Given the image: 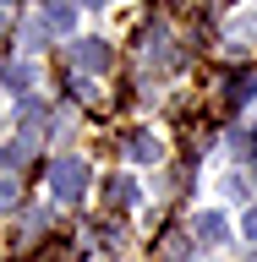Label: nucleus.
<instances>
[{
    "mask_svg": "<svg viewBox=\"0 0 257 262\" xmlns=\"http://www.w3.org/2000/svg\"><path fill=\"white\" fill-rule=\"evenodd\" d=\"M49 186H55V196L77 202V196L88 191V164H82V159H55V164H49Z\"/></svg>",
    "mask_w": 257,
    "mask_h": 262,
    "instance_id": "f257e3e1",
    "label": "nucleus"
},
{
    "mask_svg": "<svg viewBox=\"0 0 257 262\" xmlns=\"http://www.w3.org/2000/svg\"><path fill=\"white\" fill-rule=\"evenodd\" d=\"M71 55H77V66H82V71H104V66L115 60V55H110V44H104V38H82V44L71 49Z\"/></svg>",
    "mask_w": 257,
    "mask_h": 262,
    "instance_id": "f03ea898",
    "label": "nucleus"
},
{
    "mask_svg": "<svg viewBox=\"0 0 257 262\" xmlns=\"http://www.w3.org/2000/svg\"><path fill=\"white\" fill-rule=\"evenodd\" d=\"M252 44H257V16H241V22H230L225 49H252Z\"/></svg>",
    "mask_w": 257,
    "mask_h": 262,
    "instance_id": "7ed1b4c3",
    "label": "nucleus"
},
{
    "mask_svg": "<svg viewBox=\"0 0 257 262\" xmlns=\"http://www.w3.org/2000/svg\"><path fill=\"white\" fill-rule=\"evenodd\" d=\"M197 241L203 246H225V213H197Z\"/></svg>",
    "mask_w": 257,
    "mask_h": 262,
    "instance_id": "20e7f679",
    "label": "nucleus"
},
{
    "mask_svg": "<svg viewBox=\"0 0 257 262\" xmlns=\"http://www.w3.org/2000/svg\"><path fill=\"white\" fill-rule=\"evenodd\" d=\"M71 22H77V11H71L66 0H44V28H55V33H71Z\"/></svg>",
    "mask_w": 257,
    "mask_h": 262,
    "instance_id": "39448f33",
    "label": "nucleus"
},
{
    "mask_svg": "<svg viewBox=\"0 0 257 262\" xmlns=\"http://www.w3.org/2000/svg\"><path fill=\"white\" fill-rule=\"evenodd\" d=\"M126 159L153 164V159H159V142H153V137H143V131H131V137H126Z\"/></svg>",
    "mask_w": 257,
    "mask_h": 262,
    "instance_id": "423d86ee",
    "label": "nucleus"
},
{
    "mask_svg": "<svg viewBox=\"0 0 257 262\" xmlns=\"http://www.w3.org/2000/svg\"><path fill=\"white\" fill-rule=\"evenodd\" d=\"M0 159H6V169H22V164L33 159V137H22V142H11L6 153H0Z\"/></svg>",
    "mask_w": 257,
    "mask_h": 262,
    "instance_id": "0eeeda50",
    "label": "nucleus"
},
{
    "mask_svg": "<svg viewBox=\"0 0 257 262\" xmlns=\"http://www.w3.org/2000/svg\"><path fill=\"white\" fill-rule=\"evenodd\" d=\"M131 196H137V180H131V175H121V180H110V202H115V208H126Z\"/></svg>",
    "mask_w": 257,
    "mask_h": 262,
    "instance_id": "6e6552de",
    "label": "nucleus"
},
{
    "mask_svg": "<svg viewBox=\"0 0 257 262\" xmlns=\"http://www.w3.org/2000/svg\"><path fill=\"white\" fill-rule=\"evenodd\" d=\"M49 224V213L44 208H28V213H22V224H16V229H22V235H38V229H44Z\"/></svg>",
    "mask_w": 257,
    "mask_h": 262,
    "instance_id": "1a4fd4ad",
    "label": "nucleus"
},
{
    "mask_svg": "<svg viewBox=\"0 0 257 262\" xmlns=\"http://www.w3.org/2000/svg\"><path fill=\"white\" fill-rule=\"evenodd\" d=\"M16 196H22V186H16L11 175H0V213H6V208H16Z\"/></svg>",
    "mask_w": 257,
    "mask_h": 262,
    "instance_id": "9d476101",
    "label": "nucleus"
},
{
    "mask_svg": "<svg viewBox=\"0 0 257 262\" xmlns=\"http://www.w3.org/2000/svg\"><path fill=\"white\" fill-rule=\"evenodd\" d=\"M33 262H77V251H71V246H44Z\"/></svg>",
    "mask_w": 257,
    "mask_h": 262,
    "instance_id": "9b49d317",
    "label": "nucleus"
},
{
    "mask_svg": "<svg viewBox=\"0 0 257 262\" xmlns=\"http://www.w3.org/2000/svg\"><path fill=\"white\" fill-rule=\"evenodd\" d=\"M6 82H11L16 93H22V88L33 82V66H6Z\"/></svg>",
    "mask_w": 257,
    "mask_h": 262,
    "instance_id": "f8f14e48",
    "label": "nucleus"
},
{
    "mask_svg": "<svg viewBox=\"0 0 257 262\" xmlns=\"http://www.w3.org/2000/svg\"><path fill=\"white\" fill-rule=\"evenodd\" d=\"M164 262H186V241L170 235V241H164Z\"/></svg>",
    "mask_w": 257,
    "mask_h": 262,
    "instance_id": "ddd939ff",
    "label": "nucleus"
},
{
    "mask_svg": "<svg viewBox=\"0 0 257 262\" xmlns=\"http://www.w3.org/2000/svg\"><path fill=\"white\" fill-rule=\"evenodd\" d=\"M246 241H257V208L246 213Z\"/></svg>",
    "mask_w": 257,
    "mask_h": 262,
    "instance_id": "4468645a",
    "label": "nucleus"
},
{
    "mask_svg": "<svg viewBox=\"0 0 257 262\" xmlns=\"http://www.w3.org/2000/svg\"><path fill=\"white\" fill-rule=\"evenodd\" d=\"M0 33H6V11H0Z\"/></svg>",
    "mask_w": 257,
    "mask_h": 262,
    "instance_id": "2eb2a0df",
    "label": "nucleus"
},
{
    "mask_svg": "<svg viewBox=\"0 0 257 262\" xmlns=\"http://www.w3.org/2000/svg\"><path fill=\"white\" fill-rule=\"evenodd\" d=\"M88 6H104V0H88Z\"/></svg>",
    "mask_w": 257,
    "mask_h": 262,
    "instance_id": "dca6fc26",
    "label": "nucleus"
},
{
    "mask_svg": "<svg viewBox=\"0 0 257 262\" xmlns=\"http://www.w3.org/2000/svg\"><path fill=\"white\" fill-rule=\"evenodd\" d=\"M0 6H11V0H0Z\"/></svg>",
    "mask_w": 257,
    "mask_h": 262,
    "instance_id": "f3484780",
    "label": "nucleus"
}]
</instances>
